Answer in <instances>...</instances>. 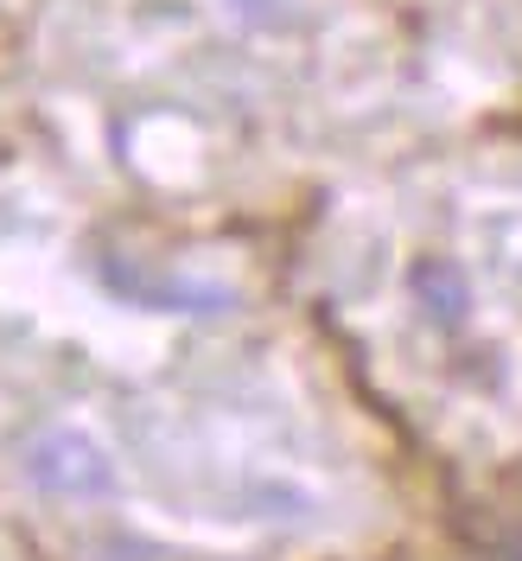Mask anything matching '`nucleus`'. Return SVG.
Returning a JSON list of instances; mask_svg holds the SVG:
<instances>
[{"mask_svg": "<svg viewBox=\"0 0 522 561\" xmlns=\"http://www.w3.org/2000/svg\"><path fill=\"white\" fill-rule=\"evenodd\" d=\"M26 472H33V485L51 491V497H96V491H108L103 447H96L90 434H77V427L38 434L33 447H26Z\"/></svg>", "mask_w": 522, "mask_h": 561, "instance_id": "1", "label": "nucleus"}, {"mask_svg": "<svg viewBox=\"0 0 522 561\" xmlns=\"http://www.w3.org/2000/svg\"><path fill=\"white\" fill-rule=\"evenodd\" d=\"M517 561H522V556H517Z\"/></svg>", "mask_w": 522, "mask_h": 561, "instance_id": "3", "label": "nucleus"}, {"mask_svg": "<svg viewBox=\"0 0 522 561\" xmlns=\"http://www.w3.org/2000/svg\"><path fill=\"white\" fill-rule=\"evenodd\" d=\"M415 300L420 313L433 319V325H459V319L472 313V287L459 275L453 262H420L415 268Z\"/></svg>", "mask_w": 522, "mask_h": 561, "instance_id": "2", "label": "nucleus"}]
</instances>
